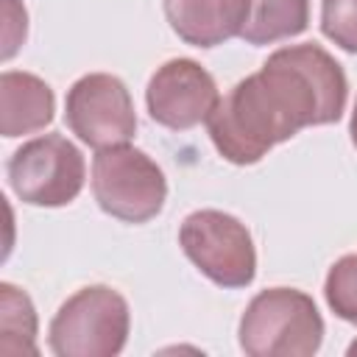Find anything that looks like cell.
Masks as SVG:
<instances>
[{"label": "cell", "mask_w": 357, "mask_h": 357, "mask_svg": "<svg viewBox=\"0 0 357 357\" xmlns=\"http://www.w3.org/2000/svg\"><path fill=\"white\" fill-rule=\"evenodd\" d=\"M346 95V73L321 45L279 47L218 100L206 117L209 139L226 162L257 165L301 128L337 123Z\"/></svg>", "instance_id": "1"}, {"label": "cell", "mask_w": 357, "mask_h": 357, "mask_svg": "<svg viewBox=\"0 0 357 357\" xmlns=\"http://www.w3.org/2000/svg\"><path fill=\"white\" fill-rule=\"evenodd\" d=\"M237 337L251 357H310L321 349L324 318L307 293L268 287L248 301Z\"/></svg>", "instance_id": "2"}, {"label": "cell", "mask_w": 357, "mask_h": 357, "mask_svg": "<svg viewBox=\"0 0 357 357\" xmlns=\"http://www.w3.org/2000/svg\"><path fill=\"white\" fill-rule=\"evenodd\" d=\"M128 332V301L106 284H89L59 307L47 343L59 357H114L123 351Z\"/></svg>", "instance_id": "3"}, {"label": "cell", "mask_w": 357, "mask_h": 357, "mask_svg": "<svg viewBox=\"0 0 357 357\" xmlns=\"http://www.w3.org/2000/svg\"><path fill=\"white\" fill-rule=\"evenodd\" d=\"M92 192L98 206L126 223H148L167 198L162 167L139 148H103L92 159Z\"/></svg>", "instance_id": "4"}, {"label": "cell", "mask_w": 357, "mask_h": 357, "mask_svg": "<svg viewBox=\"0 0 357 357\" xmlns=\"http://www.w3.org/2000/svg\"><path fill=\"white\" fill-rule=\"evenodd\" d=\"M178 245L187 259L218 287H248L257 273V251L243 220L220 209H198L181 220Z\"/></svg>", "instance_id": "5"}, {"label": "cell", "mask_w": 357, "mask_h": 357, "mask_svg": "<svg viewBox=\"0 0 357 357\" xmlns=\"http://www.w3.org/2000/svg\"><path fill=\"white\" fill-rule=\"evenodd\" d=\"M8 184L22 204L67 206L78 198L86 165L81 151L61 134H45L20 145L6 165Z\"/></svg>", "instance_id": "6"}, {"label": "cell", "mask_w": 357, "mask_h": 357, "mask_svg": "<svg viewBox=\"0 0 357 357\" xmlns=\"http://www.w3.org/2000/svg\"><path fill=\"white\" fill-rule=\"evenodd\" d=\"M64 120L70 131L89 148L128 145L137 134V112L128 86L109 73L81 75L64 98Z\"/></svg>", "instance_id": "7"}, {"label": "cell", "mask_w": 357, "mask_h": 357, "mask_svg": "<svg viewBox=\"0 0 357 357\" xmlns=\"http://www.w3.org/2000/svg\"><path fill=\"white\" fill-rule=\"evenodd\" d=\"M220 92L215 78L192 59H170L148 81L145 106L153 123L187 131L198 123H206L212 109L218 106Z\"/></svg>", "instance_id": "8"}, {"label": "cell", "mask_w": 357, "mask_h": 357, "mask_svg": "<svg viewBox=\"0 0 357 357\" xmlns=\"http://www.w3.org/2000/svg\"><path fill=\"white\" fill-rule=\"evenodd\" d=\"M251 0H165V17L178 39L192 47H215L243 33Z\"/></svg>", "instance_id": "9"}, {"label": "cell", "mask_w": 357, "mask_h": 357, "mask_svg": "<svg viewBox=\"0 0 357 357\" xmlns=\"http://www.w3.org/2000/svg\"><path fill=\"white\" fill-rule=\"evenodd\" d=\"M56 112L53 89L33 73L6 70L0 75V131L3 137H22L42 131Z\"/></svg>", "instance_id": "10"}, {"label": "cell", "mask_w": 357, "mask_h": 357, "mask_svg": "<svg viewBox=\"0 0 357 357\" xmlns=\"http://www.w3.org/2000/svg\"><path fill=\"white\" fill-rule=\"evenodd\" d=\"M307 25L310 0H251V14L240 39L248 45H273L298 36Z\"/></svg>", "instance_id": "11"}, {"label": "cell", "mask_w": 357, "mask_h": 357, "mask_svg": "<svg viewBox=\"0 0 357 357\" xmlns=\"http://www.w3.org/2000/svg\"><path fill=\"white\" fill-rule=\"evenodd\" d=\"M36 310L25 290L0 284V354H36Z\"/></svg>", "instance_id": "12"}, {"label": "cell", "mask_w": 357, "mask_h": 357, "mask_svg": "<svg viewBox=\"0 0 357 357\" xmlns=\"http://www.w3.org/2000/svg\"><path fill=\"white\" fill-rule=\"evenodd\" d=\"M324 296L337 318L357 324V254H346L329 268Z\"/></svg>", "instance_id": "13"}, {"label": "cell", "mask_w": 357, "mask_h": 357, "mask_svg": "<svg viewBox=\"0 0 357 357\" xmlns=\"http://www.w3.org/2000/svg\"><path fill=\"white\" fill-rule=\"evenodd\" d=\"M321 31L346 53H357V0H321Z\"/></svg>", "instance_id": "14"}, {"label": "cell", "mask_w": 357, "mask_h": 357, "mask_svg": "<svg viewBox=\"0 0 357 357\" xmlns=\"http://www.w3.org/2000/svg\"><path fill=\"white\" fill-rule=\"evenodd\" d=\"M3 14H6V28H3V59L8 61L20 45L25 42V31H28V17L20 0H3Z\"/></svg>", "instance_id": "15"}, {"label": "cell", "mask_w": 357, "mask_h": 357, "mask_svg": "<svg viewBox=\"0 0 357 357\" xmlns=\"http://www.w3.org/2000/svg\"><path fill=\"white\" fill-rule=\"evenodd\" d=\"M349 134H351V142L357 148V100H354V112H351V123H349Z\"/></svg>", "instance_id": "16"}, {"label": "cell", "mask_w": 357, "mask_h": 357, "mask_svg": "<svg viewBox=\"0 0 357 357\" xmlns=\"http://www.w3.org/2000/svg\"><path fill=\"white\" fill-rule=\"evenodd\" d=\"M349 357H357V340H351V346H349Z\"/></svg>", "instance_id": "17"}]
</instances>
